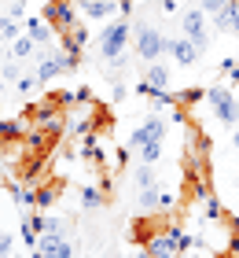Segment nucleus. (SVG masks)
<instances>
[{
    "label": "nucleus",
    "mask_w": 239,
    "mask_h": 258,
    "mask_svg": "<svg viewBox=\"0 0 239 258\" xmlns=\"http://www.w3.org/2000/svg\"><path fill=\"white\" fill-rule=\"evenodd\" d=\"M133 48V19H122L118 15L114 22H107L100 41H96V55H100V63H114L118 55H125Z\"/></svg>",
    "instance_id": "obj_1"
},
{
    "label": "nucleus",
    "mask_w": 239,
    "mask_h": 258,
    "mask_svg": "<svg viewBox=\"0 0 239 258\" xmlns=\"http://www.w3.org/2000/svg\"><path fill=\"white\" fill-rule=\"evenodd\" d=\"M133 52L140 63H154L166 55V33L151 22H133Z\"/></svg>",
    "instance_id": "obj_2"
},
{
    "label": "nucleus",
    "mask_w": 239,
    "mask_h": 258,
    "mask_svg": "<svg viewBox=\"0 0 239 258\" xmlns=\"http://www.w3.org/2000/svg\"><path fill=\"white\" fill-rule=\"evenodd\" d=\"M202 103H210V114H213L224 129H235V125H239V96H235L228 85H210Z\"/></svg>",
    "instance_id": "obj_3"
},
{
    "label": "nucleus",
    "mask_w": 239,
    "mask_h": 258,
    "mask_svg": "<svg viewBox=\"0 0 239 258\" xmlns=\"http://www.w3.org/2000/svg\"><path fill=\"white\" fill-rule=\"evenodd\" d=\"M166 129H170V122H166L158 111H151L147 118H140V125L129 133V148L140 151V148H147V144H166Z\"/></svg>",
    "instance_id": "obj_4"
},
{
    "label": "nucleus",
    "mask_w": 239,
    "mask_h": 258,
    "mask_svg": "<svg viewBox=\"0 0 239 258\" xmlns=\"http://www.w3.org/2000/svg\"><path fill=\"white\" fill-rule=\"evenodd\" d=\"M181 30H184V37L195 44L199 52H206L210 48V22H206V15H202V8L195 4V8H188V11H181Z\"/></svg>",
    "instance_id": "obj_5"
},
{
    "label": "nucleus",
    "mask_w": 239,
    "mask_h": 258,
    "mask_svg": "<svg viewBox=\"0 0 239 258\" xmlns=\"http://www.w3.org/2000/svg\"><path fill=\"white\" fill-rule=\"evenodd\" d=\"M44 19L55 26V33H63V30H70V26L81 22L74 0H48V4H44Z\"/></svg>",
    "instance_id": "obj_6"
},
{
    "label": "nucleus",
    "mask_w": 239,
    "mask_h": 258,
    "mask_svg": "<svg viewBox=\"0 0 239 258\" xmlns=\"http://www.w3.org/2000/svg\"><path fill=\"white\" fill-rule=\"evenodd\" d=\"M22 33L37 44V48H52V44L59 41V33H55V26L48 22L44 15H30V19H22Z\"/></svg>",
    "instance_id": "obj_7"
},
{
    "label": "nucleus",
    "mask_w": 239,
    "mask_h": 258,
    "mask_svg": "<svg viewBox=\"0 0 239 258\" xmlns=\"http://www.w3.org/2000/svg\"><path fill=\"white\" fill-rule=\"evenodd\" d=\"M59 48L70 52L74 59H85V48H89V22L81 19L77 26H70V30L59 33Z\"/></svg>",
    "instance_id": "obj_8"
},
{
    "label": "nucleus",
    "mask_w": 239,
    "mask_h": 258,
    "mask_svg": "<svg viewBox=\"0 0 239 258\" xmlns=\"http://www.w3.org/2000/svg\"><path fill=\"white\" fill-rule=\"evenodd\" d=\"M166 55H170L177 67H195L202 59V52L184 37V33H181V37H166Z\"/></svg>",
    "instance_id": "obj_9"
},
{
    "label": "nucleus",
    "mask_w": 239,
    "mask_h": 258,
    "mask_svg": "<svg viewBox=\"0 0 239 258\" xmlns=\"http://www.w3.org/2000/svg\"><path fill=\"white\" fill-rule=\"evenodd\" d=\"M74 4L85 22H103V19L118 15V0H74Z\"/></svg>",
    "instance_id": "obj_10"
},
{
    "label": "nucleus",
    "mask_w": 239,
    "mask_h": 258,
    "mask_svg": "<svg viewBox=\"0 0 239 258\" xmlns=\"http://www.w3.org/2000/svg\"><path fill=\"white\" fill-rule=\"evenodd\" d=\"M143 251H147L151 258H181V251H177V243L166 236V232H147V240H143Z\"/></svg>",
    "instance_id": "obj_11"
},
{
    "label": "nucleus",
    "mask_w": 239,
    "mask_h": 258,
    "mask_svg": "<svg viewBox=\"0 0 239 258\" xmlns=\"http://www.w3.org/2000/svg\"><path fill=\"white\" fill-rule=\"evenodd\" d=\"M37 251H41L44 258H77V251H74V243H70V236H41Z\"/></svg>",
    "instance_id": "obj_12"
},
{
    "label": "nucleus",
    "mask_w": 239,
    "mask_h": 258,
    "mask_svg": "<svg viewBox=\"0 0 239 258\" xmlns=\"http://www.w3.org/2000/svg\"><path fill=\"white\" fill-rule=\"evenodd\" d=\"M213 30H221V33H235L239 37V0H228L217 15H213Z\"/></svg>",
    "instance_id": "obj_13"
},
{
    "label": "nucleus",
    "mask_w": 239,
    "mask_h": 258,
    "mask_svg": "<svg viewBox=\"0 0 239 258\" xmlns=\"http://www.w3.org/2000/svg\"><path fill=\"white\" fill-rule=\"evenodd\" d=\"M143 81H147L151 89H170V81H173V70L166 67L162 59H154V63H143Z\"/></svg>",
    "instance_id": "obj_14"
},
{
    "label": "nucleus",
    "mask_w": 239,
    "mask_h": 258,
    "mask_svg": "<svg viewBox=\"0 0 239 258\" xmlns=\"http://www.w3.org/2000/svg\"><path fill=\"white\" fill-rule=\"evenodd\" d=\"M199 218H202V221H210V225H221V221H224L221 196H213V192L202 196V199H199Z\"/></svg>",
    "instance_id": "obj_15"
},
{
    "label": "nucleus",
    "mask_w": 239,
    "mask_h": 258,
    "mask_svg": "<svg viewBox=\"0 0 239 258\" xmlns=\"http://www.w3.org/2000/svg\"><path fill=\"white\" fill-rule=\"evenodd\" d=\"M59 203V188L55 184H33V210H52Z\"/></svg>",
    "instance_id": "obj_16"
},
{
    "label": "nucleus",
    "mask_w": 239,
    "mask_h": 258,
    "mask_svg": "<svg viewBox=\"0 0 239 258\" xmlns=\"http://www.w3.org/2000/svg\"><path fill=\"white\" fill-rule=\"evenodd\" d=\"M37 52H41L37 44H33L26 33H19V37L11 41V52H8V55H11V59H19V63H26V59L33 63V59H37Z\"/></svg>",
    "instance_id": "obj_17"
},
{
    "label": "nucleus",
    "mask_w": 239,
    "mask_h": 258,
    "mask_svg": "<svg viewBox=\"0 0 239 258\" xmlns=\"http://www.w3.org/2000/svg\"><path fill=\"white\" fill-rule=\"evenodd\" d=\"M133 184H136V192L140 188H158V170H154L151 162H136L133 166Z\"/></svg>",
    "instance_id": "obj_18"
},
{
    "label": "nucleus",
    "mask_w": 239,
    "mask_h": 258,
    "mask_svg": "<svg viewBox=\"0 0 239 258\" xmlns=\"http://www.w3.org/2000/svg\"><path fill=\"white\" fill-rule=\"evenodd\" d=\"M136 210L143 218H158V188H140L136 192Z\"/></svg>",
    "instance_id": "obj_19"
},
{
    "label": "nucleus",
    "mask_w": 239,
    "mask_h": 258,
    "mask_svg": "<svg viewBox=\"0 0 239 258\" xmlns=\"http://www.w3.org/2000/svg\"><path fill=\"white\" fill-rule=\"evenodd\" d=\"M77 203H81V210H100V207H107V196H103L100 184H85Z\"/></svg>",
    "instance_id": "obj_20"
},
{
    "label": "nucleus",
    "mask_w": 239,
    "mask_h": 258,
    "mask_svg": "<svg viewBox=\"0 0 239 258\" xmlns=\"http://www.w3.org/2000/svg\"><path fill=\"white\" fill-rule=\"evenodd\" d=\"M173 96H177L181 107H199V103L206 100V89H202V85H188V89H177Z\"/></svg>",
    "instance_id": "obj_21"
},
{
    "label": "nucleus",
    "mask_w": 239,
    "mask_h": 258,
    "mask_svg": "<svg viewBox=\"0 0 239 258\" xmlns=\"http://www.w3.org/2000/svg\"><path fill=\"white\" fill-rule=\"evenodd\" d=\"M11 85H15V92H19L22 100H26V96H33V92H37V85H41V81H37V74H33V70H26V74L11 78Z\"/></svg>",
    "instance_id": "obj_22"
},
{
    "label": "nucleus",
    "mask_w": 239,
    "mask_h": 258,
    "mask_svg": "<svg viewBox=\"0 0 239 258\" xmlns=\"http://www.w3.org/2000/svg\"><path fill=\"white\" fill-rule=\"evenodd\" d=\"M22 33V19H11V15H0V41L11 44Z\"/></svg>",
    "instance_id": "obj_23"
},
{
    "label": "nucleus",
    "mask_w": 239,
    "mask_h": 258,
    "mask_svg": "<svg viewBox=\"0 0 239 258\" xmlns=\"http://www.w3.org/2000/svg\"><path fill=\"white\" fill-rule=\"evenodd\" d=\"M19 236H22V243H26V247H30V251H37V243H41V232H37V229H33V225H30V221H26V218H22V221H19Z\"/></svg>",
    "instance_id": "obj_24"
},
{
    "label": "nucleus",
    "mask_w": 239,
    "mask_h": 258,
    "mask_svg": "<svg viewBox=\"0 0 239 258\" xmlns=\"http://www.w3.org/2000/svg\"><path fill=\"white\" fill-rule=\"evenodd\" d=\"M177 207H181V196H177V192H162V188H158V214H173Z\"/></svg>",
    "instance_id": "obj_25"
},
{
    "label": "nucleus",
    "mask_w": 239,
    "mask_h": 258,
    "mask_svg": "<svg viewBox=\"0 0 239 258\" xmlns=\"http://www.w3.org/2000/svg\"><path fill=\"white\" fill-rule=\"evenodd\" d=\"M129 166H133V148H114V166H111V170L122 173V170H129Z\"/></svg>",
    "instance_id": "obj_26"
},
{
    "label": "nucleus",
    "mask_w": 239,
    "mask_h": 258,
    "mask_svg": "<svg viewBox=\"0 0 239 258\" xmlns=\"http://www.w3.org/2000/svg\"><path fill=\"white\" fill-rule=\"evenodd\" d=\"M11 254H15V236L0 229V258H11Z\"/></svg>",
    "instance_id": "obj_27"
},
{
    "label": "nucleus",
    "mask_w": 239,
    "mask_h": 258,
    "mask_svg": "<svg viewBox=\"0 0 239 258\" xmlns=\"http://www.w3.org/2000/svg\"><path fill=\"white\" fill-rule=\"evenodd\" d=\"M125 96H129V85H125V81H122V78L111 81V103H122Z\"/></svg>",
    "instance_id": "obj_28"
},
{
    "label": "nucleus",
    "mask_w": 239,
    "mask_h": 258,
    "mask_svg": "<svg viewBox=\"0 0 239 258\" xmlns=\"http://www.w3.org/2000/svg\"><path fill=\"white\" fill-rule=\"evenodd\" d=\"M228 4V0H199V8H202V15H217V11Z\"/></svg>",
    "instance_id": "obj_29"
},
{
    "label": "nucleus",
    "mask_w": 239,
    "mask_h": 258,
    "mask_svg": "<svg viewBox=\"0 0 239 258\" xmlns=\"http://www.w3.org/2000/svg\"><path fill=\"white\" fill-rule=\"evenodd\" d=\"M158 8L166 11V15H177V11H181V4H177V0H158Z\"/></svg>",
    "instance_id": "obj_30"
},
{
    "label": "nucleus",
    "mask_w": 239,
    "mask_h": 258,
    "mask_svg": "<svg viewBox=\"0 0 239 258\" xmlns=\"http://www.w3.org/2000/svg\"><path fill=\"white\" fill-rule=\"evenodd\" d=\"M8 96V74H4V67H0V100Z\"/></svg>",
    "instance_id": "obj_31"
},
{
    "label": "nucleus",
    "mask_w": 239,
    "mask_h": 258,
    "mask_svg": "<svg viewBox=\"0 0 239 258\" xmlns=\"http://www.w3.org/2000/svg\"><path fill=\"white\" fill-rule=\"evenodd\" d=\"M232 151H235V155H239V125L232 129Z\"/></svg>",
    "instance_id": "obj_32"
},
{
    "label": "nucleus",
    "mask_w": 239,
    "mask_h": 258,
    "mask_svg": "<svg viewBox=\"0 0 239 258\" xmlns=\"http://www.w3.org/2000/svg\"><path fill=\"white\" fill-rule=\"evenodd\" d=\"M129 258H151V254L147 251H136V254H129Z\"/></svg>",
    "instance_id": "obj_33"
},
{
    "label": "nucleus",
    "mask_w": 239,
    "mask_h": 258,
    "mask_svg": "<svg viewBox=\"0 0 239 258\" xmlns=\"http://www.w3.org/2000/svg\"><path fill=\"white\" fill-rule=\"evenodd\" d=\"M181 258H202V254H195V251H184V254H181Z\"/></svg>",
    "instance_id": "obj_34"
},
{
    "label": "nucleus",
    "mask_w": 239,
    "mask_h": 258,
    "mask_svg": "<svg viewBox=\"0 0 239 258\" xmlns=\"http://www.w3.org/2000/svg\"><path fill=\"white\" fill-rule=\"evenodd\" d=\"M26 258H44V254H41V251H30V254H26Z\"/></svg>",
    "instance_id": "obj_35"
},
{
    "label": "nucleus",
    "mask_w": 239,
    "mask_h": 258,
    "mask_svg": "<svg viewBox=\"0 0 239 258\" xmlns=\"http://www.w3.org/2000/svg\"><path fill=\"white\" fill-rule=\"evenodd\" d=\"M22 4H37V0H22Z\"/></svg>",
    "instance_id": "obj_36"
},
{
    "label": "nucleus",
    "mask_w": 239,
    "mask_h": 258,
    "mask_svg": "<svg viewBox=\"0 0 239 258\" xmlns=\"http://www.w3.org/2000/svg\"><path fill=\"white\" fill-rule=\"evenodd\" d=\"M11 258H26V254H11Z\"/></svg>",
    "instance_id": "obj_37"
}]
</instances>
